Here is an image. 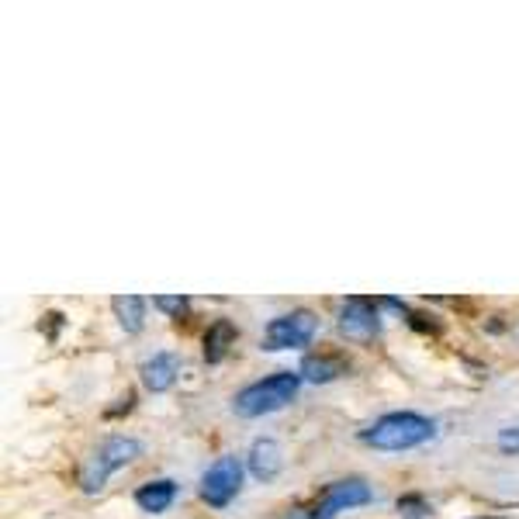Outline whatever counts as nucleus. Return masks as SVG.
Listing matches in <instances>:
<instances>
[{
	"instance_id": "f257e3e1",
	"label": "nucleus",
	"mask_w": 519,
	"mask_h": 519,
	"mask_svg": "<svg viewBox=\"0 0 519 519\" xmlns=\"http://www.w3.org/2000/svg\"><path fill=\"white\" fill-rule=\"evenodd\" d=\"M436 423L419 412H388L381 416L374 426H367L360 433V440L374 450H388V454H398V450H412V447H423L426 440H433Z\"/></svg>"
},
{
	"instance_id": "f03ea898",
	"label": "nucleus",
	"mask_w": 519,
	"mask_h": 519,
	"mask_svg": "<svg viewBox=\"0 0 519 519\" xmlns=\"http://www.w3.org/2000/svg\"><path fill=\"white\" fill-rule=\"evenodd\" d=\"M302 388V374H291V371H277L263 381H253L250 388H243L236 398H232V409L236 416L243 419H260V416H270V412L284 409L291 398L298 395Z\"/></svg>"
},
{
	"instance_id": "7ed1b4c3",
	"label": "nucleus",
	"mask_w": 519,
	"mask_h": 519,
	"mask_svg": "<svg viewBox=\"0 0 519 519\" xmlns=\"http://www.w3.org/2000/svg\"><path fill=\"white\" fill-rule=\"evenodd\" d=\"M139 454H142V443L135 440V436H111V440H104L101 447L90 454V461L84 464V475H80L84 492L97 495L104 485H108V478L115 475L118 468L132 464Z\"/></svg>"
},
{
	"instance_id": "20e7f679",
	"label": "nucleus",
	"mask_w": 519,
	"mask_h": 519,
	"mask_svg": "<svg viewBox=\"0 0 519 519\" xmlns=\"http://www.w3.org/2000/svg\"><path fill=\"white\" fill-rule=\"evenodd\" d=\"M319 333V319L305 308L298 312H288V315H277L267 329H263V350L277 353V350H302L315 340Z\"/></svg>"
},
{
	"instance_id": "39448f33",
	"label": "nucleus",
	"mask_w": 519,
	"mask_h": 519,
	"mask_svg": "<svg viewBox=\"0 0 519 519\" xmlns=\"http://www.w3.org/2000/svg\"><path fill=\"white\" fill-rule=\"evenodd\" d=\"M243 488V461L239 457H218L201 478V499L212 509H225Z\"/></svg>"
},
{
	"instance_id": "423d86ee",
	"label": "nucleus",
	"mask_w": 519,
	"mask_h": 519,
	"mask_svg": "<svg viewBox=\"0 0 519 519\" xmlns=\"http://www.w3.org/2000/svg\"><path fill=\"white\" fill-rule=\"evenodd\" d=\"M378 329H381L378 308H374L371 298H350V302H343L340 333L346 340H371V336H378Z\"/></svg>"
},
{
	"instance_id": "0eeeda50",
	"label": "nucleus",
	"mask_w": 519,
	"mask_h": 519,
	"mask_svg": "<svg viewBox=\"0 0 519 519\" xmlns=\"http://www.w3.org/2000/svg\"><path fill=\"white\" fill-rule=\"evenodd\" d=\"M346 367H350V360H346L340 350H319V353H308L298 374H302L305 381H312V385H329V381L346 374Z\"/></svg>"
},
{
	"instance_id": "6e6552de",
	"label": "nucleus",
	"mask_w": 519,
	"mask_h": 519,
	"mask_svg": "<svg viewBox=\"0 0 519 519\" xmlns=\"http://www.w3.org/2000/svg\"><path fill=\"white\" fill-rule=\"evenodd\" d=\"M322 499H326V506L333 509V513H343V509H353V506H367V502H371V488H367L364 478H343L326 485Z\"/></svg>"
},
{
	"instance_id": "1a4fd4ad",
	"label": "nucleus",
	"mask_w": 519,
	"mask_h": 519,
	"mask_svg": "<svg viewBox=\"0 0 519 519\" xmlns=\"http://www.w3.org/2000/svg\"><path fill=\"white\" fill-rule=\"evenodd\" d=\"M177 374H180V357H177V353H156L153 360H146V364L139 367L142 385L153 391V395H160V391L173 388Z\"/></svg>"
},
{
	"instance_id": "9d476101",
	"label": "nucleus",
	"mask_w": 519,
	"mask_h": 519,
	"mask_svg": "<svg viewBox=\"0 0 519 519\" xmlns=\"http://www.w3.org/2000/svg\"><path fill=\"white\" fill-rule=\"evenodd\" d=\"M246 464H250V475L257 481H274L277 475H281V468H284L281 443H277V440H257L250 447V457H246Z\"/></svg>"
},
{
	"instance_id": "9b49d317",
	"label": "nucleus",
	"mask_w": 519,
	"mask_h": 519,
	"mask_svg": "<svg viewBox=\"0 0 519 519\" xmlns=\"http://www.w3.org/2000/svg\"><path fill=\"white\" fill-rule=\"evenodd\" d=\"M173 499H177V485H173L170 478H160V481H149V485H142L139 492H135V506L142 509V513H167L173 506Z\"/></svg>"
},
{
	"instance_id": "f8f14e48",
	"label": "nucleus",
	"mask_w": 519,
	"mask_h": 519,
	"mask_svg": "<svg viewBox=\"0 0 519 519\" xmlns=\"http://www.w3.org/2000/svg\"><path fill=\"white\" fill-rule=\"evenodd\" d=\"M236 340H239V329L232 326L229 319L212 322L205 333V360L208 364H222L225 353H229V346H236Z\"/></svg>"
},
{
	"instance_id": "ddd939ff",
	"label": "nucleus",
	"mask_w": 519,
	"mask_h": 519,
	"mask_svg": "<svg viewBox=\"0 0 519 519\" xmlns=\"http://www.w3.org/2000/svg\"><path fill=\"white\" fill-rule=\"evenodd\" d=\"M111 308H115L125 333H139L142 322H146V298L139 295H118L115 302H111Z\"/></svg>"
},
{
	"instance_id": "4468645a",
	"label": "nucleus",
	"mask_w": 519,
	"mask_h": 519,
	"mask_svg": "<svg viewBox=\"0 0 519 519\" xmlns=\"http://www.w3.org/2000/svg\"><path fill=\"white\" fill-rule=\"evenodd\" d=\"M288 519H336V513L333 509L326 506V499H312V502H305V506H295L288 513Z\"/></svg>"
},
{
	"instance_id": "2eb2a0df",
	"label": "nucleus",
	"mask_w": 519,
	"mask_h": 519,
	"mask_svg": "<svg viewBox=\"0 0 519 519\" xmlns=\"http://www.w3.org/2000/svg\"><path fill=\"white\" fill-rule=\"evenodd\" d=\"M153 305L160 308V312H167V315H177V319L187 312V298L184 295H173V298L170 295H156Z\"/></svg>"
},
{
	"instance_id": "dca6fc26",
	"label": "nucleus",
	"mask_w": 519,
	"mask_h": 519,
	"mask_svg": "<svg viewBox=\"0 0 519 519\" xmlns=\"http://www.w3.org/2000/svg\"><path fill=\"white\" fill-rule=\"evenodd\" d=\"M499 447L506 450V454H519V426L516 430H502L499 433Z\"/></svg>"
},
{
	"instance_id": "f3484780",
	"label": "nucleus",
	"mask_w": 519,
	"mask_h": 519,
	"mask_svg": "<svg viewBox=\"0 0 519 519\" xmlns=\"http://www.w3.org/2000/svg\"><path fill=\"white\" fill-rule=\"evenodd\" d=\"M398 509L409 516H423L426 513V502L423 499H398Z\"/></svg>"
},
{
	"instance_id": "a211bd4d",
	"label": "nucleus",
	"mask_w": 519,
	"mask_h": 519,
	"mask_svg": "<svg viewBox=\"0 0 519 519\" xmlns=\"http://www.w3.org/2000/svg\"><path fill=\"white\" fill-rule=\"evenodd\" d=\"M481 519H495V516H481Z\"/></svg>"
}]
</instances>
